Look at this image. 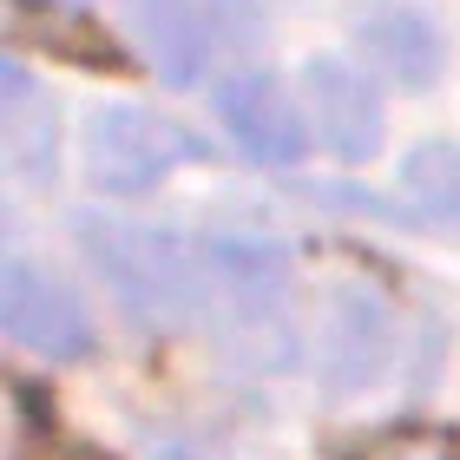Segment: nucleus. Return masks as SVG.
Masks as SVG:
<instances>
[{
    "instance_id": "obj_1",
    "label": "nucleus",
    "mask_w": 460,
    "mask_h": 460,
    "mask_svg": "<svg viewBox=\"0 0 460 460\" xmlns=\"http://www.w3.org/2000/svg\"><path fill=\"white\" fill-rule=\"evenodd\" d=\"M79 243H86L93 270H106L112 296L132 309L138 323H191L204 296H211V257L178 237H158V230L138 224H106V217H79Z\"/></svg>"
},
{
    "instance_id": "obj_2",
    "label": "nucleus",
    "mask_w": 460,
    "mask_h": 460,
    "mask_svg": "<svg viewBox=\"0 0 460 460\" xmlns=\"http://www.w3.org/2000/svg\"><path fill=\"white\" fill-rule=\"evenodd\" d=\"M191 158H204V138H191L178 119H158L138 106H106L86 125V172L99 191H119V198L152 191Z\"/></svg>"
},
{
    "instance_id": "obj_3",
    "label": "nucleus",
    "mask_w": 460,
    "mask_h": 460,
    "mask_svg": "<svg viewBox=\"0 0 460 460\" xmlns=\"http://www.w3.org/2000/svg\"><path fill=\"white\" fill-rule=\"evenodd\" d=\"M0 323H7V336L33 355H53V362H79V355L93 349V323L79 296L66 283L40 277L33 263H7L0 270Z\"/></svg>"
},
{
    "instance_id": "obj_4",
    "label": "nucleus",
    "mask_w": 460,
    "mask_h": 460,
    "mask_svg": "<svg viewBox=\"0 0 460 460\" xmlns=\"http://www.w3.org/2000/svg\"><path fill=\"white\" fill-rule=\"evenodd\" d=\"M211 106L224 119V132L237 138L257 164H296L309 152V119L296 112V99H289L270 73H230V79H217Z\"/></svg>"
},
{
    "instance_id": "obj_5",
    "label": "nucleus",
    "mask_w": 460,
    "mask_h": 460,
    "mask_svg": "<svg viewBox=\"0 0 460 460\" xmlns=\"http://www.w3.org/2000/svg\"><path fill=\"white\" fill-rule=\"evenodd\" d=\"M303 86H309V119H316V132L336 158L362 164L375 145H382V99H375V86L355 66L316 59V66L303 73Z\"/></svg>"
},
{
    "instance_id": "obj_6",
    "label": "nucleus",
    "mask_w": 460,
    "mask_h": 460,
    "mask_svg": "<svg viewBox=\"0 0 460 460\" xmlns=\"http://www.w3.org/2000/svg\"><path fill=\"white\" fill-rule=\"evenodd\" d=\"M355 40H362L368 66L388 73L394 86H434L441 79V33H434V20L421 7H394V0L368 7Z\"/></svg>"
},
{
    "instance_id": "obj_7",
    "label": "nucleus",
    "mask_w": 460,
    "mask_h": 460,
    "mask_svg": "<svg viewBox=\"0 0 460 460\" xmlns=\"http://www.w3.org/2000/svg\"><path fill=\"white\" fill-rule=\"evenodd\" d=\"M382 355H388V323H382V309L362 303V296H349V303L336 309L329 342H323V362H329V382H336V394L362 388L368 375L382 368Z\"/></svg>"
},
{
    "instance_id": "obj_8",
    "label": "nucleus",
    "mask_w": 460,
    "mask_h": 460,
    "mask_svg": "<svg viewBox=\"0 0 460 460\" xmlns=\"http://www.w3.org/2000/svg\"><path fill=\"white\" fill-rule=\"evenodd\" d=\"M132 13H138L145 40H152L158 73L172 79V86H191L198 66H204V27H198V13L184 7V0H132Z\"/></svg>"
},
{
    "instance_id": "obj_9",
    "label": "nucleus",
    "mask_w": 460,
    "mask_h": 460,
    "mask_svg": "<svg viewBox=\"0 0 460 460\" xmlns=\"http://www.w3.org/2000/svg\"><path fill=\"white\" fill-rule=\"evenodd\" d=\"M13 33L20 40H40L47 53L59 59H93V66H125L112 33H99V20L86 13H53V7H33V0H13Z\"/></svg>"
},
{
    "instance_id": "obj_10",
    "label": "nucleus",
    "mask_w": 460,
    "mask_h": 460,
    "mask_svg": "<svg viewBox=\"0 0 460 460\" xmlns=\"http://www.w3.org/2000/svg\"><path fill=\"white\" fill-rule=\"evenodd\" d=\"M402 191L421 217H434L441 230L460 237V145H414L402 164Z\"/></svg>"
},
{
    "instance_id": "obj_11",
    "label": "nucleus",
    "mask_w": 460,
    "mask_h": 460,
    "mask_svg": "<svg viewBox=\"0 0 460 460\" xmlns=\"http://www.w3.org/2000/svg\"><path fill=\"white\" fill-rule=\"evenodd\" d=\"M368 460H460L441 434H402V441H388L382 454H368Z\"/></svg>"
},
{
    "instance_id": "obj_12",
    "label": "nucleus",
    "mask_w": 460,
    "mask_h": 460,
    "mask_svg": "<svg viewBox=\"0 0 460 460\" xmlns=\"http://www.w3.org/2000/svg\"><path fill=\"white\" fill-rule=\"evenodd\" d=\"M73 460H99V454H73Z\"/></svg>"
}]
</instances>
